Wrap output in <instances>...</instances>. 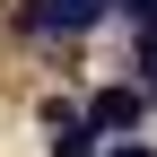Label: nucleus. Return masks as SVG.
<instances>
[{
    "label": "nucleus",
    "mask_w": 157,
    "mask_h": 157,
    "mask_svg": "<svg viewBox=\"0 0 157 157\" xmlns=\"http://www.w3.org/2000/svg\"><path fill=\"white\" fill-rule=\"evenodd\" d=\"M44 122H52V157H96V122H87V113L44 105Z\"/></svg>",
    "instance_id": "nucleus-3"
},
{
    "label": "nucleus",
    "mask_w": 157,
    "mask_h": 157,
    "mask_svg": "<svg viewBox=\"0 0 157 157\" xmlns=\"http://www.w3.org/2000/svg\"><path fill=\"white\" fill-rule=\"evenodd\" d=\"M105 9H113V0H35V9H26V26H35V35H87Z\"/></svg>",
    "instance_id": "nucleus-1"
},
{
    "label": "nucleus",
    "mask_w": 157,
    "mask_h": 157,
    "mask_svg": "<svg viewBox=\"0 0 157 157\" xmlns=\"http://www.w3.org/2000/svg\"><path fill=\"white\" fill-rule=\"evenodd\" d=\"M113 9H122L131 26H157V0H113Z\"/></svg>",
    "instance_id": "nucleus-5"
},
{
    "label": "nucleus",
    "mask_w": 157,
    "mask_h": 157,
    "mask_svg": "<svg viewBox=\"0 0 157 157\" xmlns=\"http://www.w3.org/2000/svg\"><path fill=\"white\" fill-rule=\"evenodd\" d=\"M105 157H157V148H131V140H122V148H105Z\"/></svg>",
    "instance_id": "nucleus-6"
},
{
    "label": "nucleus",
    "mask_w": 157,
    "mask_h": 157,
    "mask_svg": "<svg viewBox=\"0 0 157 157\" xmlns=\"http://www.w3.org/2000/svg\"><path fill=\"white\" fill-rule=\"evenodd\" d=\"M140 78L157 87V26H140Z\"/></svg>",
    "instance_id": "nucleus-4"
},
{
    "label": "nucleus",
    "mask_w": 157,
    "mask_h": 157,
    "mask_svg": "<svg viewBox=\"0 0 157 157\" xmlns=\"http://www.w3.org/2000/svg\"><path fill=\"white\" fill-rule=\"evenodd\" d=\"M140 113H148V87H105V96L87 105V122H96V131H131Z\"/></svg>",
    "instance_id": "nucleus-2"
}]
</instances>
